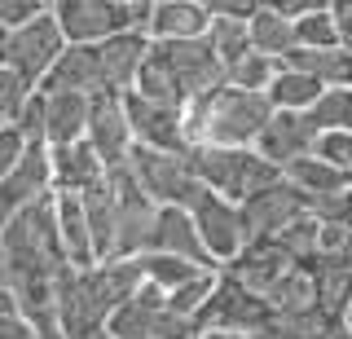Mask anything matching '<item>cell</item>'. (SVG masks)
Listing matches in <instances>:
<instances>
[{
    "label": "cell",
    "instance_id": "43",
    "mask_svg": "<svg viewBox=\"0 0 352 339\" xmlns=\"http://www.w3.org/2000/svg\"><path fill=\"white\" fill-rule=\"evenodd\" d=\"M9 317H22L18 313V300H14V291H9V282L0 287V322H9Z\"/></svg>",
    "mask_w": 352,
    "mask_h": 339
},
{
    "label": "cell",
    "instance_id": "28",
    "mask_svg": "<svg viewBox=\"0 0 352 339\" xmlns=\"http://www.w3.org/2000/svg\"><path fill=\"white\" fill-rule=\"evenodd\" d=\"M264 304L273 309V317H295V313H313L317 309V282L308 265H295L286 278L264 295Z\"/></svg>",
    "mask_w": 352,
    "mask_h": 339
},
{
    "label": "cell",
    "instance_id": "38",
    "mask_svg": "<svg viewBox=\"0 0 352 339\" xmlns=\"http://www.w3.org/2000/svg\"><path fill=\"white\" fill-rule=\"evenodd\" d=\"M27 150H31V141L18 133V124H0V181L18 168Z\"/></svg>",
    "mask_w": 352,
    "mask_h": 339
},
{
    "label": "cell",
    "instance_id": "39",
    "mask_svg": "<svg viewBox=\"0 0 352 339\" xmlns=\"http://www.w3.org/2000/svg\"><path fill=\"white\" fill-rule=\"evenodd\" d=\"M18 133L31 141V146H44V93L36 89L31 93V102L22 106V115H18Z\"/></svg>",
    "mask_w": 352,
    "mask_h": 339
},
{
    "label": "cell",
    "instance_id": "35",
    "mask_svg": "<svg viewBox=\"0 0 352 339\" xmlns=\"http://www.w3.org/2000/svg\"><path fill=\"white\" fill-rule=\"evenodd\" d=\"M31 93L36 89H31L18 71L0 67V124H18V115H22V106L31 102Z\"/></svg>",
    "mask_w": 352,
    "mask_h": 339
},
{
    "label": "cell",
    "instance_id": "41",
    "mask_svg": "<svg viewBox=\"0 0 352 339\" xmlns=\"http://www.w3.org/2000/svg\"><path fill=\"white\" fill-rule=\"evenodd\" d=\"M335 18H339V45L352 53V0H339V5H335Z\"/></svg>",
    "mask_w": 352,
    "mask_h": 339
},
{
    "label": "cell",
    "instance_id": "1",
    "mask_svg": "<svg viewBox=\"0 0 352 339\" xmlns=\"http://www.w3.org/2000/svg\"><path fill=\"white\" fill-rule=\"evenodd\" d=\"M141 265L137 260H110L93 269H62L58 273V313H62V335L84 339L106 331L119 304H128L141 291Z\"/></svg>",
    "mask_w": 352,
    "mask_h": 339
},
{
    "label": "cell",
    "instance_id": "11",
    "mask_svg": "<svg viewBox=\"0 0 352 339\" xmlns=\"http://www.w3.org/2000/svg\"><path fill=\"white\" fill-rule=\"evenodd\" d=\"M308 212V203H304V194L295 190V185H286L278 181L273 190H264L256 194V199H247L242 203V221H247V238L251 243H273L278 234H286L300 216Z\"/></svg>",
    "mask_w": 352,
    "mask_h": 339
},
{
    "label": "cell",
    "instance_id": "45",
    "mask_svg": "<svg viewBox=\"0 0 352 339\" xmlns=\"http://www.w3.org/2000/svg\"><path fill=\"white\" fill-rule=\"evenodd\" d=\"M5 62H9V31L0 27V67H5Z\"/></svg>",
    "mask_w": 352,
    "mask_h": 339
},
{
    "label": "cell",
    "instance_id": "29",
    "mask_svg": "<svg viewBox=\"0 0 352 339\" xmlns=\"http://www.w3.org/2000/svg\"><path fill=\"white\" fill-rule=\"evenodd\" d=\"M251 49L264 53V58H291L295 53V23H286L273 5H260L256 18H251Z\"/></svg>",
    "mask_w": 352,
    "mask_h": 339
},
{
    "label": "cell",
    "instance_id": "33",
    "mask_svg": "<svg viewBox=\"0 0 352 339\" xmlns=\"http://www.w3.org/2000/svg\"><path fill=\"white\" fill-rule=\"evenodd\" d=\"M207 45L216 49V58L225 62V71H229L238 58H247V53H251V23H238V18H212Z\"/></svg>",
    "mask_w": 352,
    "mask_h": 339
},
{
    "label": "cell",
    "instance_id": "48",
    "mask_svg": "<svg viewBox=\"0 0 352 339\" xmlns=\"http://www.w3.org/2000/svg\"><path fill=\"white\" fill-rule=\"evenodd\" d=\"M84 339H115V335H110V331H97V335H84Z\"/></svg>",
    "mask_w": 352,
    "mask_h": 339
},
{
    "label": "cell",
    "instance_id": "19",
    "mask_svg": "<svg viewBox=\"0 0 352 339\" xmlns=\"http://www.w3.org/2000/svg\"><path fill=\"white\" fill-rule=\"evenodd\" d=\"M291 269H295V260L286 256L278 243H251V247L242 251V256H238L225 273H229L234 282H242L247 291H256L260 300H264V295L278 287V282H282Z\"/></svg>",
    "mask_w": 352,
    "mask_h": 339
},
{
    "label": "cell",
    "instance_id": "14",
    "mask_svg": "<svg viewBox=\"0 0 352 339\" xmlns=\"http://www.w3.org/2000/svg\"><path fill=\"white\" fill-rule=\"evenodd\" d=\"M154 40L141 36V31H124V36L97 45V67H102V93H115L124 97L137 89V75L146 67V53H150Z\"/></svg>",
    "mask_w": 352,
    "mask_h": 339
},
{
    "label": "cell",
    "instance_id": "34",
    "mask_svg": "<svg viewBox=\"0 0 352 339\" xmlns=\"http://www.w3.org/2000/svg\"><path fill=\"white\" fill-rule=\"evenodd\" d=\"M308 124L322 133H352V89H326L322 102L308 111Z\"/></svg>",
    "mask_w": 352,
    "mask_h": 339
},
{
    "label": "cell",
    "instance_id": "2",
    "mask_svg": "<svg viewBox=\"0 0 352 339\" xmlns=\"http://www.w3.org/2000/svg\"><path fill=\"white\" fill-rule=\"evenodd\" d=\"M220 84H225V62L216 58V49L207 40H181V45H150L132 93L172 106V111H185L198 97L216 93Z\"/></svg>",
    "mask_w": 352,
    "mask_h": 339
},
{
    "label": "cell",
    "instance_id": "23",
    "mask_svg": "<svg viewBox=\"0 0 352 339\" xmlns=\"http://www.w3.org/2000/svg\"><path fill=\"white\" fill-rule=\"evenodd\" d=\"M53 212H58V238H62L66 265H71V269H93L97 251H93V234H88L84 199H80V194H58V190H53Z\"/></svg>",
    "mask_w": 352,
    "mask_h": 339
},
{
    "label": "cell",
    "instance_id": "36",
    "mask_svg": "<svg viewBox=\"0 0 352 339\" xmlns=\"http://www.w3.org/2000/svg\"><path fill=\"white\" fill-rule=\"evenodd\" d=\"M322 163H330L335 172H344L352 181V133H322L317 137V150H313Z\"/></svg>",
    "mask_w": 352,
    "mask_h": 339
},
{
    "label": "cell",
    "instance_id": "30",
    "mask_svg": "<svg viewBox=\"0 0 352 339\" xmlns=\"http://www.w3.org/2000/svg\"><path fill=\"white\" fill-rule=\"evenodd\" d=\"M141 265V278L150 282V287H159L163 295H172V291H181V287H190L194 278H203V273H212V269H198L190 265V260H176V256H141L137 260Z\"/></svg>",
    "mask_w": 352,
    "mask_h": 339
},
{
    "label": "cell",
    "instance_id": "47",
    "mask_svg": "<svg viewBox=\"0 0 352 339\" xmlns=\"http://www.w3.org/2000/svg\"><path fill=\"white\" fill-rule=\"evenodd\" d=\"M344 326H348V339H352V304H348V313H344Z\"/></svg>",
    "mask_w": 352,
    "mask_h": 339
},
{
    "label": "cell",
    "instance_id": "18",
    "mask_svg": "<svg viewBox=\"0 0 352 339\" xmlns=\"http://www.w3.org/2000/svg\"><path fill=\"white\" fill-rule=\"evenodd\" d=\"M168 322V295L150 282H141V291L132 295L128 304H119L115 317L106 322V331L115 339H154L159 326Z\"/></svg>",
    "mask_w": 352,
    "mask_h": 339
},
{
    "label": "cell",
    "instance_id": "8",
    "mask_svg": "<svg viewBox=\"0 0 352 339\" xmlns=\"http://www.w3.org/2000/svg\"><path fill=\"white\" fill-rule=\"evenodd\" d=\"M124 111L132 141L146 150H163V155H190V133H185V111L159 106L141 93H124Z\"/></svg>",
    "mask_w": 352,
    "mask_h": 339
},
{
    "label": "cell",
    "instance_id": "7",
    "mask_svg": "<svg viewBox=\"0 0 352 339\" xmlns=\"http://www.w3.org/2000/svg\"><path fill=\"white\" fill-rule=\"evenodd\" d=\"M110 190H115V203H119V247H115V260H141L150 251V238H154L159 203L137 185V177L128 172V163L110 172Z\"/></svg>",
    "mask_w": 352,
    "mask_h": 339
},
{
    "label": "cell",
    "instance_id": "22",
    "mask_svg": "<svg viewBox=\"0 0 352 339\" xmlns=\"http://www.w3.org/2000/svg\"><path fill=\"white\" fill-rule=\"evenodd\" d=\"M88 115H93V97H80V93L44 97V146L66 150V146H75V141H84L88 137Z\"/></svg>",
    "mask_w": 352,
    "mask_h": 339
},
{
    "label": "cell",
    "instance_id": "16",
    "mask_svg": "<svg viewBox=\"0 0 352 339\" xmlns=\"http://www.w3.org/2000/svg\"><path fill=\"white\" fill-rule=\"evenodd\" d=\"M44 97L58 93H80V97H97L102 93V67H97V45H66V53L53 62V71L40 80Z\"/></svg>",
    "mask_w": 352,
    "mask_h": 339
},
{
    "label": "cell",
    "instance_id": "3",
    "mask_svg": "<svg viewBox=\"0 0 352 339\" xmlns=\"http://www.w3.org/2000/svg\"><path fill=\"white\" fill-rule=\"evenodd\" d=\"M269 119H273V106L264 93H242V89L220 84L216 93L185 106V133H190V150H198V146L256 150Z\"/></svg>",
    "mask_w": 352,
    "mask_h": 339
},
{
    "label": "cell",
    "instance_id": "44",
    "mask_svg": "<svg viewBox=\"0 0 352 339\" xmlns=\"http://www.w3.org/2000/svg\"><path fill=\"white\" fill-rule=\"evenodd\" d=\"M203 339H251V335H242V331H203Z\"/></svg>",
    "mask_w": 352,
    "mask_h": 339
},
{
    "label": "cell",
    "instance_id": "37",
    "mask_svg": "<svg viewBox=\"0 0 352 339\" xmlns=\"http://www.w3.org/2000/svg\"><path fill=\"white\" fill-rule=\"evenodd\" d=\"M53 5H44V0H0V27L14 36V31L31 27L36 18H44Z\"/></svg>",
    "mask_w": 352,
    "mask_h": 339
},
{
    "label": "cell",
    "instance_id": "21",
    "mask_svg": "<svg viewBox=\"0 0 352 339\" xmlns=\"http://www.w3.org/2000/svg\"><path fill=\"white\" fill-rule=\"evenodd\" d=\"M49 155H53V190L58 194H88L97 185H106L110 177V168L88 141H75L66 150H49Z\"/></svg>",
    "mask_w": 352,
    "mask_h": 339
},
{
    "label": "cell",
    "instance_id": "12",
    "mask_svg": "<svg viewBox=\"0 0 352 339\" xmlns=\"http://www.w3.org/2000/svg\"><path fill=\"white\" fill-rule=\"evenodd\" d=\"M88 146L102 155V163L110 172L124 168L128 155H132V128H128V111H124V97L115 93H97L93 97V115H88Z\"/></svg>",
    "mask_w": 352,
    "mask_h": 339
},
{
    "label": "cell",
    "instance_id": "32",
    "mask_svg": "<svg viewBox=\"0 0 352 339\" xmlns=\"http://www.w3.org/2000/svg\"><path fill=\"white\" fill-rule=\"evenodd\" d=\"M295 49H344L339 45V18H335V5H317L308 18L295 23Z\"/></svg>",
    "mask_w": 352,
    "mask_h": 339
},
{
    "label": "cell",
    "instance_id": "10",
    "mask_svg": "<svg viewBox=\"0 0 352 339\" xmlns=\"http://www.w3.org/2000/svg\"><path fill=\"white\" fill-rule=\"evenodd\" d=\"M269 317H273V309L260 300L256 291H247L242 282L229 278V273H220L216 295L207 300V309L198 313V331H242V335H256Z\"/></svg>",
    "mask_w": 352,
    "mask_h": 339
},
{
    "label": "cell",
    "instance_id": "5",
    "mask_svg": "<svg viewBox=\"0 0 352 339\" xmlns=\"http://www.w3.org/2000/svg\"><path fill=\"white\" fill-rule=\"evenodd\" d=\"M185 212L194 216V229H198V238H203V247H207V256H212L216 269H229L242 251L251 247L242 207L229 203V199H220V194H212L207 185L194 194V203L185 207Z\"/></svg>",
    "mask_w": 352,
    "mask_h": 339
},
{
    "label": "cell",
    "instance_id": "26",
    "mask_svg": "<svg viewBox=\"0 0 352 339\" xmlns=\"http://www.w3.org/2000/svg\"><path fill=\"white\" fill-rule=\"evenodd\" d=\"M282 67L313 75L326 89H352V53L348 49H295L291 58H282Z\"/></svg>",
    "mask_w": 352,
    "mask_h": 339
},
{
    "label": "cell",
    "instance_id": "31",
    "mask_svg": "<svg viewBox=\"0 0 352 339\" xmlns=\"http://www.w3.org/2000/svg\"><path fill=\"white\" fill-rule=\"evenodd\" d=\"M278 71H282L278 58H264V53L251 49L247 58H238L234 67L225 71V84L229 89H242V93H269V84L278 80Z\"/></svg>",
    "mask_w": 352,
    "mask_h": 339
},
{
    "label": "cell",
    "instance_id": "13",
    "mask_svg": "<svg viewBox=\"0 0 352 339\" xmlns=\"http://www.w3.org/2000/svg\"><path fill=\"white\" fill-rule=\"evenodd\" d=\"M313 150H317V128L308 124V115H291V111H273L269 128L256 141V155L269 159L273 168H282V177L291 163L308 159Z\"/></svg>",
    "mask_w": 352,
    "mask_h": 339
},
{
    "label": "cell",
    "instance_id": "17",
    "mask_svg": "<svg viewBox=\"0 0 352 339\" xmlns=\"http://www.w3.org/2000/svg\"><path fill=\"white\" fill-rule=\"evenodd\" d=\"M212 14L198 0H154L150 40L154 45H181V40H207Z\"/></svg>",
    "mask_w": 352,
    "mask_h": 339
},
{
    "label": "cell",
    "instance_id": "20",
    "mask_svg": "<svg viewBox=\"0 0 352 339\" xmlns=\"http://www.w3.org/2000/svg\"><path fill=\"white\" fill-rule=\"evenodd\" d=\"M308 269H313V282H317V309L344 322L352 304V243L339 251H322Z\"/></svg>",
    "mask_w": 352,
    "mask_h": 339
},
{
    "label": "cell",
    "instance_id": "25",
    "mask_svg": "<svg viewBox=\"0 0 352 339\" xmlns=\"http://www.w3.org/2000/svg\"><path fill=\"white\" fill-rule=\"evenodd\" d=\"M286 185H295V190L304 194V203H326V199H339V194L352 190V181L344 177V172H335L317 155L291 163V168H286Z\"/></svg>",
    "mask_w": 352,
    "mask_h": 339
},
{
    "label": "cell",
    "instance_id": "46",
    "mask_svg": "<svg viewBox=\"0 0 352 339\" xmlns=\"http://www.w3.org/2000/svg\"><path fill=\"white\" fill-rule=\"evenodd\" d=\"M9 282V256H5V247H0V287Z\"/></svg>",
    "mask_w": 352,
    "mask_h": 339
},
{
    "label": "cell",
    "instance_id": "40",
    "mask_svg": "<svg viewBox=\"0 0 352 339\" xmlns=\"http://www.w3.org/2000/svg\"><path fill=\"white\" fill-rule=\"evenodd\" d=\"M256 9L260 5H251V0H212V5H207V14H212V18H238V23H251V18H256Z\"/></svg>",
    "mask_w": 352,
    "mask_h": 339
},
{
    "label": "cell",
    "instance_id": "24",
    "mask_svg": "<svg viewBox=\"0 0 352 339\" xmlns=\"http://www.w3.org/2000/svg\"><path fill=\"white\" fill-rule=\"evenodd\" d=\"M80 199H84V216H88V234H93L97 265H110V260H115V247H119V203H115V190H110V177H106V185L80 194Z\"/></svg>",
    "mask_w": 352,
    "mask_h": 339
},
{
    "label": "cell",
    "instance_id": "4",
    "mask_svg": "<svg viewBox=\"0 0 352 339\" xmlns=\"http://www.w3.org/2000/svg\"><path fill=\"white\" fill-rule=\"evenodd\" d=\"M190 172L198 177V185H207L212 194H220V199H229L238 207L264 190H273L278 181H286L282 168H273L256 150H216V146L190 150Z\"/></svg>",
    "mask_w": 352,
    "mask_h": 339
},
{
    "label": "cell",
    "instance_id": "27",
    "mask_svg": "<svg viewBox=\"0 0 352 339\" xmlns=\"http://www.w3.org/2000/svg\"><path fill=\"white\" fill-rule=\"evenodd\" d=\"M322 93H326V84H317L313 75H304V71H291V67H282L278 71V80L269 84V106L273 111H291V115H308L317 102H322Z\"/></svg>",
    "mask_w": 352,
    "mask_h": 339
},
{
    "label": "cell",
    "instance_id": "15",
    "mask_svg": "<svg viewBox=\"0 0 352 339\" xmlns=\"http://www.w3.org/2000/svg\"><path fill=\"white\" fill-rule=\"evenodd\" d=\"M154 256H176V260H190L198 269H216L212 256H207L203 238L194 229V216L185 207H159V221H154V238H150ZM146 251V256H150Z\"/></svg>",
    "mask_w": 352,
    "mask_h": 339
},
{
    "label": "cell",
    "instance_id": "42",
    "mask_svg": "<svg viewBox=\"0 0 352 339\" xmlns=\"http://www.w3.org/2000/svg\"><path fill=\"white\" fill-rule=\"evenodd\" d=\"M0 339H44V335H36L22 317H9V322H0Z\"/></svg>",
    "mask_w": 352,
    "mask_h": 339
},
{
    "label": "cell",
    "instance_id": "6",
    "mask_svg": "<svg viewBox=\"0 0 352 339\" xmlns=\"http://www.w3.org/2000/svg\"><path fill=\"white\" fill-rule=\"evenodd\" d=\"M128 172L137 177V185L150 194L159 207H190L194 194L203 190L198 177L190 172V155H163V150L132 146Z\"/></svg>",
    "mask_w": 352,
    "mask_h": 339
},
{
    "label": "cell",
    "instance_id": "9",
    "mask_svg": "<svg viewBox=\"0 0 352 339\" xmlns=\"http://www.w3.org/2000/svg\"><path fill=\"white\" fill-rule=\"evenodd\" d=\"M66 53V36L58 27V18H53V9L44 18H36L31 27H22L9 36V71H18L22 80L31 84V89H40V80L53 71V62H58Z\"/></svg>",
    "mask_w": 352,
    "mask_h": 339
}]
</instances>
